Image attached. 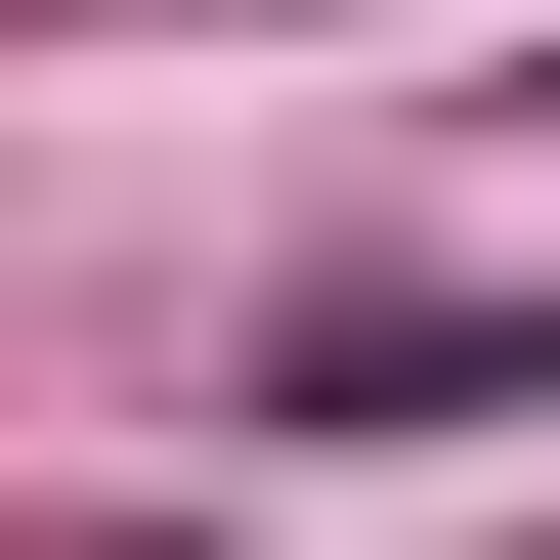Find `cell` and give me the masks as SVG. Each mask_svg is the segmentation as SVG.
Masks as SVG:
<instances>
[{
	"instance_id": "cell-1",
	"label": "cell",
	"mask_w": 560,
	"mask_h": 560,
	"mask_svg": "<svg viewBox=\"0 0 560 560\" xmlns=\"http://www.w3.org/2000/svg\"><path fill=\"white\" fill-rule=\"evenodd\" d=\"M517 388H560V259H517V302H346V346H302V431H517Z\"/></svg>"
},
{
	"instance_id": "cell-2",
	"label": "cell",
	"mask_w": 560,
	"mask_h": 560,
	"mask_svg": "<svg viewBox=\"0 0 560 560\" xmlns=\"http://www.w3.org/2000/svg\"><path fill=\"white\" fill-rule=\"evenodd\" d=\"M130 560H215V517H130Z\"/></svg>"
}]
</instances>
